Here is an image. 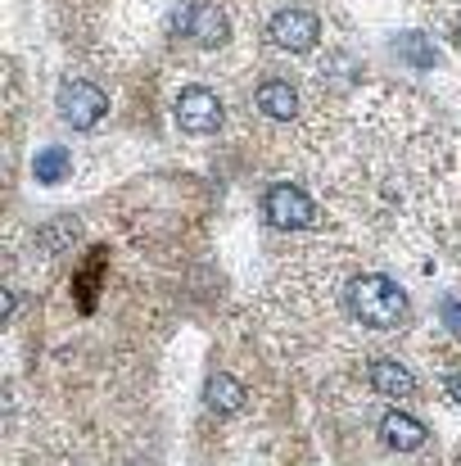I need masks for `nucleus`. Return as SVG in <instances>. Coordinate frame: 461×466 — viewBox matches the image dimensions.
Listing matches in <instances>:
<instances>
[{"label":"nucleus","instance_id":"20e7f679","mask_svg":"<svg viewBox=\"0 0 461 466\" xmlns=\"http://www.w3.org/2000/svg\"><path fill=\"white\" fill-rule=\"evenodd\" d=\"M263 213H267V222L276 227V231H299L312 222V199H307L299 186H272L267 195H263Z\"/></svg>","mask_w":461,"mask_h":466},{"label":"nucleus","instance_id":"f8f14e48","mask_svg":"<svg viewBox=\"0 0 461 466\" xmlns=\"http://www.w3.org/2000/svg\"><path fill=\"white\" fill-rule=\"evenodd\" d=\"M398 46H403V50H412V55H407L412 64H421V68H430V59H435V55H430V46H426L421 36H403Z\"/></svg>","mask_w":461,"mask_h":466},{"label":"nucleus","instance_id":"6e6552de","mask_svg":"<svg viewBox=\"0 0 461 466\" xmlns=\"http://www.w3.org/2000/svg\"><path fill=\"white\" fill-rule=\"evenodd\" d=\"M258 114H267L272 123H295L299 118V91L290 82H263L254 96Z\"/></svg>","mask_w":461,"mask_h":466},{"label":"nucleus","instance_id":"0eeeda50","mask_svg":"<svg viewBox=\"0 0 461 466\" xmlns=\"http://www.w3.org/2000/svg\"><path fill=\"white\" fill-rule=\"evenodd\" d=\"M426 421L421 417H407V412H385L380 417V444L394 449V453H416L426 444Z\"/></svg>","mask_w":461,"mask_h":466},{"label":"nucleus","instance_id":"f03ea898","mask_svg":"<svg viewBox=\"0 0 461 466\" xmlns=\"http://www.w3.org/2000/svg\"><path fill=\"white\" fill-rule=\"evenodd\" d=\"M321 36V23L312 9H281L272 23H267V41L286 55H307Z\"/></svg>","mask_w":461,"mask_h":466},{"label":"nucleus","instance_id":"39448f33","mask_svg":"<svg viewBox=\"0 0 461 466\" xmlns=\"http://www.w3.org/2000/svg\"><path fill=\"white\" fill-rule=\"evenodd\" d=\"M59 114H64L73 127H95V123L109 114V100H105V91L91 86V82H68V86L59 91Z\"/></svg>","mask_w":461,"mask_h":466},{"label":"nucleus","instance_id":"4468645a","mask_svg":"<svg viewBox=\"0 0 461 466\" xmlns=\"http://www.w3.org/2000/svg\"><path fill=\"white\" fill-rule=\"evenodd\" d=\"M444 385H448V394H453V399H457V403H461V371H453V376H448Z\"/></svg>","mask_w":461,"mask_h":466},{"label":"nucleus","instance_id":"f257e3e1","mask_svg":"<svg viewBox=\"0 0 461 466\" xmlns=\"http://www.w3.org/2000/svg\"><path fill=\"white\" fill-rule=\"evenodd\" d=\"M348 309L353 317L362 321V326H371V330H389V326H398L403 317H407V295L389 281V277H357L353 286H348Z\"/></svg>","mask_w":461,"mask_h":466},{"label":"nucleus","instance_id":"1a4fd4ad","mask_svg":"<svg viewBox=\"0 0 461 466\" xmlns=\"http://www.w3.org/2000/svg\"><path fill=\"white\" fill-rule=\"evenodd\" d=\"M204 403L217 412V417H236L245 408V385L236 376H213L208 390H204Z\"/></svg>","mask_w":461,"mask_h":466},{"label":"nucleus","instance_id":"ddd939ff","mask_svg":"<svg viewBox=\"0 0 461 466\" xmlns=\"http://www.w3.org/2000/svg\"><path fill=\"white\" fill-rule=\"evenodd\" d=\"M444 321L453 326V335H461V304L457 299H448V304H444Z\"/></svg>","mask_w":461,"mask_h":466},{"label":"nucleus","instance_id":"423d86ee","mask_svg":"<svg viewBox=\"0 0 461 466\" xmlns=\"http://www.w3.org/2000/svg\"><path fill=\"white\" fill-rule=\"evenodd\" d=\"M176 32H190V41H199L204 50H217L231 27H226L222 9H213L204 0H190V9H181V18H176Z\"/></svg>","mask_w":461,"mask_h":466},{"label":"nucleus","instance_id":"9b49d317","mask_svg":"<svg viewBox=\"0 0 461 466\" xmlns=\"http://www.w3.org/2000/svg\"><path fill=\"white\" fill-rule=\"evenodd\" d=\"M68 177V155L64 150H45L36 158V181H64Z\"/></svg>","mask_w":461,"mask_h":466},{"label":"nucleus","instance_id":"9d476101","mask_svg":"<svg viewBox=\"0 0 461 466\" xmlns=\"http://www.w3.org/2000/svg\"><path fill=\"white\" fill-rule=\"evenodd\" d=\"M371 390L385 394V399H403V394H412V371L380 358V362H371Z\"/></svg>","mask_w":461,"mask_h":466},{"label":"nucleus","instance_id":"2eb2a0df","mask_svg":"<svg viewBox=\"0 0 461 466\" xmlns=\"http://www.w3.org/2000/svg\"><path fill=\"white\" fill-rule=\"evenodd\" d=\"M453 46L461 50V14H457V23H453Z\"/></svg>","mask_w":461,"mask_h":466},{"label":"nucleus","instance_id":"7ed1b4c3","mask_svg":"<svg viewBox=\"0 0 461 466\" xmlns=\"http://www.w3.org/2000/svg\"><path fill=\"white\" fill-rule=\"evenodd\" d=\"M222 100L208 91V86H185L176 96V127L181 132H195V137H208L222 127Z\"/></svg>","mask_w":461,"mask_h":466}]
</instances>
